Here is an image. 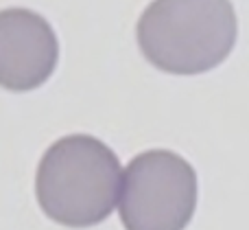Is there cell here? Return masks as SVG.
<instances>
[{"instance_id":"1","label":"cell","mask_w":249,"mask_h":230,"mask_svg":"<svg viewBox=\"0 0 249 230\" xmlns=\"http://www.w3.org/2000/svg\"><path fill=\"white\" fill-rule=\"evenodd\" d=\"M121 182L116 153L94 136L72 134L53 143L42 156L35 195L53 222L90 228L112 215Z\"/></svg>"},{"instance_id":"2","label":"cell","mask_w":249,"mask_h":230,"mask_svg":"<svg viewBox=\"0 0 249 230\" xmlns=\"http://www.w3.org/2000/svg\"><path fill=\"white\" fill-rule=\"evenodd\" d=\"M142 55L171 75H199L219 66L236 44L230 0H153L138 20Z\"/></svg>"},{"instance_id":"3","label":"cell","mask_w":249,"mask_h":230,"mask_svg":"<svg viewBox=\"0 0 249 230\" xmlns=\"http://www.w3.org/2000/svg\"><path fill=\"white\" fill-rule=\"evenodd\" d=\"M197 209V173L168 149L136 156L123 173L118 213L124 230H184Z\"/></svg>"},{"instance_id":"4","label":"cell","mask_w":249,"mask_h":230,"mask_svg":"<svg viewBox=\"0 0 249 230\" xmlns=\"http://www.w3.org/2000/svg\"><path fill=\"white\" fill-rule=\"evenodd\" d=\"M59 42L53 26L29 9L0 11V88L29 92L53 75Z\"/></svg>"}]
</instances>
